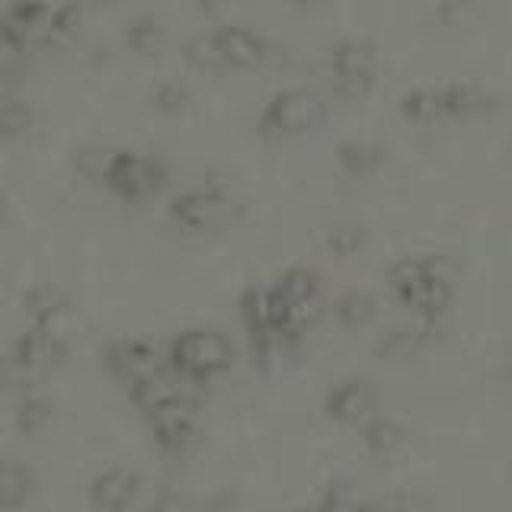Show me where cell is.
Here are the masks:
<instances>
[{"mask_svg":"<svg viewBox=\"0 0 512 512\" xmlns=\"http://www.w3.org/2000/svg\"><path fill=\"white\" fill-rule=\"evenodd\" d=\"M266 311L279 336V352H292L327 311L324 276L314 266H288L266 288Z\"/></svg>","mask_w":512,"mask_h":512,"instance_id":"1","label":"cell"},{"mask_svg":"<svg viewBox=\"0 0 512 512\" xmlns=\"http://www.w3.org/2000/svg\"><path fill=\"white\" fill-rule=\"evenodd\" d=\"M384 282H388L391 295L404 304L413 320H423V324L432 327H439V320L445 317L448 304L455 298L452 272H448V263L436 253L400 256L384 272Z\"/></svg>","mask_w":512,"mask_h":512,"instance_id":"2","label":"cell"},{"mask_svg":"<svg viewBox=\"0 0 512 512\" xmlns=\"http://www.w3.org/2000/svg\"><path fill=\"white\" fill-rule=\"evenodd\" d=\"M164 359L176 378L192 384V388H202V384L231 372L234 343L221 327L199 324L173 333V340L164 349Z\"/></svg>","mask_w":512,"mask_h":512,"instance_id":"3","label":"cell"},{"mask_svg":"<svg viewBox=\"0 0 512 512\" xmlns=\"http://www.w3.org/2000/svg\"><path fill=\"white\" fill-rule=\"evenodd\" d=\"M244 212H247L244 199L234 196L231 186H221V183L189 186L183 192H176L167 205L170 221L189 234L231 231L234 224L244 218Z\"/></svg>","mask_w":512,"mask_h":512,"instance_id":"4","label":"cell"},{"mask_svg":"<svg viewBox=\"0 0 512 512\" xmlns=\"http://www.w3.org/2000/svg\"><path fill=\"white\" fill-rule=\"evenodd\" d=\"M327 109V96L314 87H282L266 100L256 119V132L272 141L308 135L327 119Z\"/></svg>","mask_w":512,"mask_h":512,"instance_id":"5","label":"cell"},{"mask_svg":"<svg viewBox=\"0 0 512 512\" xmlns=\"http://www.w3.org/2000/svg\"><path fill=\"white\" fill-rule=\"evenodd\" d=\"M170 183V164L164 157L138 151V148H116L103 176V186L122 202H144L164 192Z\"/></svg>","mask_w":512,"mask_h":512,"instance_id":"6","label":"cell"},{"mask_svg":"<svg viewBox=\"0 0 512 512\" xmlns=\"http://www.w3.org/2000/svg\"><path fill=\"white\" fill-rule=\"evenodd\" d=\"M0 20H4L7 32L16 39V45L23 48H42V45H55L64 36H71L80 23V7L71 4H16L0 10Z\"/></svg>","mask_w":512,"mask_h":512,"instance_id":"7","label":"cell"},{"mask_svg":"<svg viewBox=\"0 0 512 512\" xmlns=\"http://www.w3.org/2000/svg\"><path fill=\"white\" fill-rule=\"evenodd\" d=\"M327 77L336 96L343 100H356L365 96L375 84L378 74V48L368 39H336L327 48Z\"/></svg>","mask_w":512,"mask_h":512,"instance_id":"8","label":"cell"},{"mask_svg":"<svg viewBox=\"0 0 512 512\" xmlns=\"http://www.w3.org/2000/svg\"><path fill=\"white\" fill-rule=\"evenodd\" d=\"M100 362L112 378L125 384V388L167 368L164 349L151 340H141V336H116V340H106L100 346Z\"/></svg>","mask_w":512,"mask_h":512,"instance_id":"9","label":"cell"},{"mask_svg":"<svg viewBox=\"0 0 512 512\" xmlns=\"http://www.w3.org/2000/svg\"><path fill=\"white\" fill-rule=\"evenodd\" d=\"M144 420L151 426V436L157 448L164 455H183L186 448L196 439V426H199V397L196 394H183L170 400V404L157 407L151 413H144Z\"/></svg>","mask_w":512,"mask_h":512,"instance_id":"10","label":"cell"},{"mask_svg":"<svg viewBox=\"0 0 512 512\" xmlns=\"http://www.w3.org/2000/svg\"><path fill=\"white\" fill-rule=\"evenodd\" d=\"M221 55L228 68H266L285 58V48L272 42L266 32L250 29L244 23H224L215 29Z\"/></svg>","mask_w":512,"mask_h":512,"instance_id":"11","label":"cell"},{"mask_svg":"<svg viewBox=\"0 0 512 512\" xmlns=\"http://www.w3.org/2000/svg\"><path fill=\"white\" fill-rule=\"evenodd\" d=\"M324 413L333 423L362 426L365 420L378 416V388L365 375H346L333 384L324 397Z\"/></svg>","mask_w":512,"mask_h":512,"instance_id":"12","label":"cell"},{"mask_svg":"<svg viewBox=\"0 0 512 512\" xmlns=\"http://www.w3.org/2000/svg\"><path fill=\"white\" fill-rule=\"evenodd\" d=\"M148 480L132 468H109L96 474L87 487L90 506L96 512H141Z\"/></svg>","mask_w":512,"mask_h":512,"instance_id":"13","label":"cell"},{"mask_svg":"<svg viewBox=\"0 0 512 512\" xmlns=\"http://www.w3.org/2000/svg\"><path fill=\"white\" fill-rule=\"evenodd\" d=\"M237 311H240V324L247 330L253 362L266 368L279 356V336H276V327H272L269 311H266V288L247 285L237 298Z\"/></svg>","mask_w":512,"mask_h":512,"instance_id":"14","label":"cell"},{"mask_svg":"<svg viewBox=\"0 0 512 512\" xmlns=\"http://www.w3.org/2000/svg\"><path fill=\"white\" fill-rule=\"evenodd\" d=\"M10 352L29 368L32 375L42 378V375L55 372V368H61L64 362L71 359V340H68V333H52V330L26 327L10 343Z\"/></svg>","mask_w":512,"mask_h":512,"instance_id":"15","label":"cell"},{"mask_svg":"<svg viewBox=\"0 0 512 512\" xmlns=\"http://www.w3.org/2000/svg\"><path fill=\"white\" fill-rule=\"evenodd\" d=\"M436 109H439V122L471 119L500 109V96L480 84H471V80H455V84L436 87Z\"/></svg>","mask_w":512,"mask_h":512,"instance_id":"16","label":"cell"},{"mask_svg":"<svg viewBox=\"0 0 512 512\" xmlns=\"http://www.w3.org/2000/svg\"><path fill=\"white\" fill-rule=\"evenodd\" d=\"M23 308H26V314L32 320L29 327L64 333L61 324H64V317L71 314V298L55 282H39V285H32L29 292L23 295Z\"/></svg>","mask_w":512,"mask_h":512,"instance_id":"17","label":"cell"},{"mask_svg":"<svg viewBox=\"0 0 512 512\" xmlns=\"http://www.w3.org/2000/svg\"><path fill=\"white\" fill-rule=\"evenodd\" d=\"M439 327H432V324H423V320H407V324H394L388 327L381 336H378V343H375V356L378 359H410L416 356L432 336H436Z\"/></svg>","mask_w":512,"mask_h":512,"instance_id":"18","label":"cell"},{"mask_svg":"<svg viewBox=\"0 0 512 512\" xmlns=\"http://www.w3.org/2000/svg\"><path fill=\"white\" fill-rule=\"evenodd\" d=\"M407 439H410L407 426L400 420H394V416H372V420H365L362 429H359L362 448L378 461L397 455L400 448L407 445Z\"/></svg>","mask_w":512,"mask_h":512,"instance_id":"19","label":"cell"},{"mask_svg":"<svg viewBox=\"0 0 512 512\" xmlns=\"http://www.w3.org/2000/svg\"><path fill=\"white\" fill-rule=\"evenodd\" d=\"M384 160H388V148L368 138H346L336 144V167H340L352 180L372 176Z\"/></svg>","mask_w":512,"mask_h":512,"instance_id":"20","label":"cell"},{"mask_svg":"<svg viewBox=\"0 0 512 512\" xmlns=\"http://www.w3.org/2000/svg\"><path fill=\"white\" fill-rule=\"evenodd\" d=\"M381 304L378 295L368 288H346V292L333 301V317L343 330H365L378 317Z\"/></svg>","mask_w":512,"mask_h":512,"instance_id":"21","label":"cell"},{"mask_svg":"<svg viewBox=\"0 0 512 512\" xmlns=\"http://www.w3.org/2000/svg\"><path fill=\"white\" fill-rule=\"evenodd\" d=\"M36 490V471L29 464L0 458V509H20Z\"/></svg>","mask_w":512,"mask_h":512,"instance_id":"22","label":"cell"},{"mask_svg":"<svg viewBox=\"0 0 512 512\" xmlns=\"http://www.w3.org/2000/svg\"><path fill=\"white\" fill-rule=\"evenodd\" d=\"M55 413H58V404L52 397L23 394L16 400L13 426H16V432H23V436H42V432H48V426L55 423Z\"/></svg>","mask_w":512,"mask_h":512,"instance_id":"23","label":"cell"},{"mask_svg":"<svg viewBox=\"0 0 512 512\" xmlns=\"http://www.w3.org/2000/svg\"><path fill=\"white\" fill-rule=\"evenodd\" d=\"M183 61L189 64V68H196V71H224V68H228V64H224L215 29L192 32V36L183 42Z\"/></svg>","mask_w":512,"mask_h":512,"instance_id":"24","label":"cell"},{"mask_svg":"<svg viewBox=\"0 0 512 512\" xmlns=\"http://www.w3.org/2000/svg\"><path fill=\"white\" fill-rule=\"evenodd\" d=\"M167 39V26L157 13H138L135 20H128L125 26V45L138 55H151L157 52Z\"/></svg>","mask_w":512,"mask_h":512,"instance_id":"25","label":"cell"},{"mask_svg":"<svg viewBox=\"0 0 512 512\" xmlns=\"http://www.w3.org/2000/svg\"><path fill=\"white\" fill-rule=\"evenodd\" d=\"M368 240V231L365 224L356 221V218H343V221H333L330 228L324 231V247L327 253L340 256V260H349V256H356Z\"/></svg>","mask_w":512,"mask_h":512,"instance_id":"26","label":"cell"},{"mask_svg":"<svg viewBox=\"0 0 512 512\" xmlns=\"http://www.w3.org/2000/svg\"><path fill=\"white\" fill-rule=\"evenodd\" d=\"M400 116L410 125L432 128L439 122V109H436V87H416L400 96Z\"/></svg>","mask_w":512,"mask_h":512,"instance_id":"27","label":"cell"},{"mask_svg":"<svg viewBox=\"0 0 512 512\" xmlns=\"http://www.w3.org/2000/svg\"><path fill=\"white\" fill-rule=\"evenodd\" d=\"M32 125V106L20 93L0 87V138H16Z\"/></svg>","mask_w":512,"mask_h":512,"instance_id":"28","label":"cell"},{"mask_svg":"<svg viewBox=\"0 0 512 512\" xmlns=\"http://www.w3.org/2000/svg\"><path fill=\"white\" fill-rule=\"evenodd\" d=\"M148 100H151V106L160 112V116H180V112L189 109L192 93H189V87L183 84V80L164 77V80H157V84L151 87Z\"/></svg>","mask_w":512,"mask_h":512,"instance_id":"29","label":"cell"},{"mask_svg":"<svg viewBox=\"0 0 512 512\" xmlns=\"http://www.w3.org/2000/svg\"><path fill=\"white\" fill-rule=\"evenodd\" d=\"M112 151L116 148H106V144H80V148H74V154H71V164L80 176H84V180L103 183Z\"/></svg>","mask_w":512,"mask_h":512,"instance_id":"30","label":"cell"},{"mask_svg":"<svg viewBox=\"0 0 512 512\" xmlns=\"http://www.w3.org/2000/svg\"><path fill=\"white\" fill-rule=\"evenodd\" d=\"M429 500L423 493H410V490H391L384 496H365L359 512H426Z\"/></svg>","mask_w":512,"mask_h":512,"instance_id":"31","label":"cell"},{"mask_svg":"<svg viewBox=\"0 0 512 512\" xmlns=\"http://www.w3.org/2000/svg\"><path fill=\"white\" fill-rule=\"evenodd\" d=\"M36 381L39 378L32 375L29 368L13 356L10 346L0 352V391H20V394H26Z\"/></svg>","mask_w":512,"mask_h":512,"instance_id":"32","label":"cell"},{"mask_svg":"<svg viewBox=\"0 0 512 512\" xmlns=\"http://www.w3.org/2000/svg\"><path fill=\"white\" fill-rule=\"evenodd\" d=\"M292 512H317V509H314V503H301V506L292 509Z\"/></svg>","mask_w":512,"mask_h":512,"instance_id":"33","label":"cell"},{"mask_svg":"<svg viewBox=\"0 0 512 512\" xmlns=\"http://www.w3.org/2000/svg\"><path fill=\"white\" fill-rule=\"evenodd\" d=\"M0 218H4V202H0Z\"/></svg>","mask_w":512,"mask_h":512,"instance_id":"34","label":"cell"}]
</instances>
